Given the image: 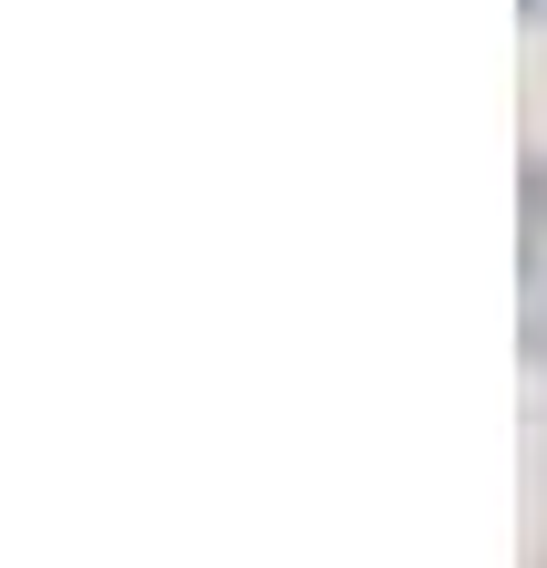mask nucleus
Returning a JSON list of instances; mask_svg holds the SVG:
<instances>
[{
  "label": "nucleus",
  "instance_id": "f257e3e1",
  "mask_svg": "<svg viewBox=\"0 0 547 568\" xmlns=\"http://www.w3.org/2000/svg\"><path fill=\"white\" fill-rule=\"evenodd\" d=\"M517 352L547 362V155H527L517 176Z\"/></svg>",
  "mask_w": 547,
  "mask_h": 568
},
{
  "label": "nucleus",
  "instance_id": "f03ea898",
  "mask_svg": "<svg viewBox=\"0 0 547 568\" xmlns=\"http://www.w3.org/2000/svg\"><path fill=\"white\" fill-rule=\"evenodd\" d=\"M527 11H547V0H527Z\"/></svg>",
  "mask_w": 547,
  "mask_h": 568
}]
</instances>
